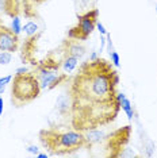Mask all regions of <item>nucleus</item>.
Here are the masks:
<instances>
[{
  "label": "nucleus",
  "instance_id": "nucleus-1",
  "mask_svg": "<svg viewBox=\"0 0 157 158\" xmlns=\"http://www.w3.org/2000/svg\"><path fill=\"white\" fill-rule=\"evenodd\" d=\"M118 85L119 74L112 62L99 57L81 64L69 87L72 128L84 132L112 123L121 111Z\"/></svg>",
  "mask_w": 157,
  "mask_h": 158
},
{
  "label": "nucleus",
  "instance_id": "nucleus-2",
  "mask_svg": "<svg viewBox=\"0 0 157 158\" xmlns=\"http://www.w3.org/2000/svg\"><path fill=\"white\" fill-rule=\"evenodd\" d=\"M39 141L52 156H66L87 147L83 131L44 128L39 131Z\"/></svg>",
  "mask_w": 157,
  "mask_h": 158
},
{
  "label": "nucleus",
  "instance_id": "nucleus-3",
  "mask_svg": "<svg viewBox=\"0 0 157 158\" xmlns=\"http://www.w3.org/2000/svg\"><path fill=\"white\" fill-rule=\"evenodd\" d=\"M41 95V85L34 72L15 74L11 84V102L15 107H23Z\"/></svg>",
  "mask_w": 157,
  "mask_h": 158
},
{
  "label": "nucleus",
  "instance_id": "nucleus-4",
  "mask_svg": "<svg viewBox=\"0 0 157 158\" xmlns=\"http://www.w3.org/2000/svg\"><path fill=\"white\" fill-rule=\"evenodd\" d=\"M61 68V61L56 57L54 52H50L45 58H42L35 65V76H37L41 89H53V84L57 80Z\"/></svg>",
  "mask_w": 157,
  "mask_h": 158
},
{
  "label": "nucleus",
  "instance_id": "nucleus-5",
  "mask_svg": "<svg viewBox=\"0 0 157 158\" xmlns=\"http://www.w3.org/2000/svg\"><path fill=\"white\" fill-rule=\"evenodd\" d=\"M99 10L92 8L83 14H77V24L68 30V38L76 41H87L96 28V22L99 20Z\"/></svg>",
  "mask_w": 157,
  "mask_h": 158
},
{
  "label": "nucleus",
  "instance_id": "nucleus-6",
  "mask_svg": "<svg viewBox=\"0 0 157 158\" xmlns=\"http://www.w3.org/2000/svg\"><path fill=\"white\" fill-rule=\"evenodd\" d=\"M131 136V126L127 124L118 130L112 131L106 138V157L117 158L119 157L121 152L127 146Z\"/></svg>",
  "mask_w": 157,
  "mask_h": 158
},
{
  "label": "nucleus",
  "instance_id": "nucleus-7",
  "mask_svg": "<svg viewBox=\"0 0 157 158\" xmlns=\"http://www.w3.org/2000/svg\"><path fill=\"white\" fill-rule=\"evenodd\" d=\"M42 35V31H39L33 37H27V39L22 44V53H20V58L23 64L28 62L31 65H37L39 60H37V49H38V41Z\"/></svg>",
  "mask_w": 157,
  "mask_h": 158
},
{
  "label": "nucleus",
  "instance_id": "nucleus-8",
  "mask_svg": "<svg viewBox=\"0 0 157 158\" xmlns=\"http://www.w3.org/2000/svg\"><path fill=\"white\" fill-rule=\"evenodd\" d=\"M19 48V35L12 31V28L0 23V52L15 53Z\"/></svg>",
  "mask_w": 157,
  "mask_h": 158
},
{
  "label": "nucleus",
  "instance_id": "nucleus-9",
  "mask_svg": "<svg viewBox=\"0 0 157 158\" xmlns=\"http://www.w3.org/2000/svg\"><path fill=\"white\" fill-rule=\"evenodd\" d=\"M60 50H61V54H69L73 56L76 58H83L87 53V48L81 44L80 41H76V39H69L66 38L65 41H62L61 46H60Z\"/></svg>",
  "mask_w": 157,
  "mask_h": 158
},
{
  "label": "nucleus",
  "instance_id": "nucleus-10",
  "mask_svg": "<svg viewBox=\"0 0 157 158\" xmlns=\"http://www.w3.org/2000/svg\"><path fill=\"white\" fill-rule=\"evenodd\" d=\"M56 111L62 116H70V110H72V102H70L69 95H60L56 100Z\"/></svg>",
  "mask_w": 157,
  "mask_h": 158
},
{
  "label": "nucleus",
  "instance_id": "nucleus-11",
  "mask_svg": "<svg viewBox=\"0 0 157 158\" xmlns=\"http://www.w3.org/2000/svg\"><path fill=\"white\" fill-rule=\"evenodd\" d=\"M46 0H23V6H22V12L23 15L31 19L38 15V8L41 4H44Z\"/></svg>",
  "mask_w": 157,
  "mask_h": 158
},
{
  "label": "nucleus",
  "instance_id": "nucleus-12",
  "mask_svg": "<svg viewBox=\"0 0 157 158\" xmlns=\"http://www.w3.org/2000/svg\"><path fill=\"white\" fill-rule=\"evenodd\" d=\"M22 6H23V0H3L4 14L8 15L10 18L19 16V14L22 12Z\"/></svg>",
  "mask_w": 157,
  "mask_h": 158
},
{
  "label": "nucleus",
  "instance_id": "nucleus-13",
  "mask_svg": "<svg viewBox=\"0 0 157 158\" xmlns=\"http://www.w3.org/2000/svg\"><path fill=\"white\" fill-rule=\"evenodd\" d=\"M84 136H85V141H87V147H91L95 143L100 142L103 138H106L104 131L99 130V128H91V130L84 131Z\"/></svg>",
  "mask_w": 157,
  "mask_h": 158
},
{
  "label": "nucleus",
  "instance_id": "nucleus-14",
  "mask_svg": "<svg viewBox=\"0 0 157 158\" xmlns=\"http://www.w3.org/2000/svg\"><path fill=\"white\" fill-rule=\"evenodd\" d=\"M117 99H118V102L121 103V110H123V112L127 115V119L131 120L134 118V111H133V106H131L130 100L127 99L126 95L122 92L117 93Z\"/></svg>",
  "mask_w": 157,
  "mask_h": 158
},
{
  "label": "nucleus",
  "instance_id": "nucleus-15",
  "mask_svg": "<svg viewBox=\"0 0 157 158\" xmlns=\"http://www.w3.org/2000/svg\"><path fill=\"white\" fill-rule=\"evenodd\" d=\"M62 58H61V66L65 73H70L76 69L77 64H78V58L73 56H69V54H61Z\"/></svg>",
  "mask_w": 157,
  "mask_h": 158
},
{
  "label": "nucleus",
  "instance_id": "nucleus-16",
  "mask_svg": "<svg viewBox=\"0 0 157 158\" xmlns=\"http://www.w3.org/2000/svg\"><path fill=\"white\" fill-rule=\"evenodd\" d=\"M96 2H98V0H73L74 6H76V8L78 11L77 14H83L85 11H90V10H92Z\"/></svg>",
  "mask_w": 157,
  "mask_h": 158
},
{
  "label": "nucleus",
  "instance_id": "nucleus-17",
  "mask_svg": "<svg viewBox=\"0 0 157 158\" xmlns=\"http://www.w3.org/2000/svg\"><path fill=\"white\" fill-rule=\"evenodd\" d=\"M22 31H24V34H26V37H33L37 33H39V27L38 24L33 22V20H30V22H27L24 26L22 27Z\"/></svg>",
  "mask_w": 157,
  "mask_h": 158
},
{
  "label": "nucleus",
  "instance_id": "nucleus-18",
  "mask_svg": "<svg viewBox=\"0 0 157 158\" xmlns=\"http://www.w3.org/2000/svg\"><path fill=\"white\" fill-rule=\"evenodd\" d=\"M22 23H20V18L19 16H14L12 18V23H11V28L12 31L15 33L16 35H19L20 33H22Z\"/></svg>",
  "mask_w": 157,
  "mask_h": 158
},
{
  "label": "nucleus",
  "instance_id": "nucleus-19",
  "mask_svg": "<svg viewBox=\"0 0 157 158\" xmlns=\"http://www.w3.org/2000/svg\"><path fill=\"white\" fill-rule=\"evenodd\" d=\"M12 61V53L10 52H2L0 53V65H7Z\"/></svg>",
  "mask_w": 157,
  "mask_h": 158
},
{
  "label": "nucleus",
  "instance_id": "nucleus-20",
  "mask_svg": "<svg viewBox=\"0 0 157 158\" xmlns=\"http://www.w3.org/2000/svg\"><path fill=\"white\" fill-rule=\"evenodd\" d=\"M119 157H122V158H125V157H138V154L134 152L131 147H125V149L121 152V154H119Z\"/></svg>",
  "mask_w": 157,
  "mask_h": 158
},
{
  "label": "nucleus",
  "instance_id": "nucleus-21",
  "mask_svg": "<svg viewBox=\"0 0 157 158\" xmlns=\"http://www.w3.org/2000/svg\"><path fill=\"white\" fill-rule=\"evenodd\" d=\"M110 58H111V62H112V65L115 68H118L121 65V57H119V54H118L115 50L110 53Z\"/></svg>",
  "mask_w": 157,
  "mask_h": 158
},
{
  "label": "nucleus",
  "instance_id": "nucleus-22",
  "mask_svg": "<svg viewBox=\"0 0 157 158\" xmlns=\"http://www.w3.org/2000/svg\"><path fill=\"white\" fill-rule=\"evenodd\" d=\"M145 150H146V156H148V157H152L153 154H155V145H153L152 141H146Z\"/></svg>",
  "mask_w": 157,
  "mask_h": 158
},
{
  "label": "nucleus",
  "instance_id": "nucleus-23",
  "mask_svg": "<svg viewBox=\"0 0 157 158\" xmlns=\"http://www.w3.org/2000/svg\"><path fill=\"white\" fill-rule=\"evenodd\" d=\"M12 74H8V76H4V77H0V84H3V85H7V84H10V82L12 81Z\"/></svg>",
  "mask_w": 157,
  "mask_h": 158
},
{
  "label": "nucleus",
  "instance_id": "nucleus-24",
  "mask_svg": "<svg viewBox=\"0 0 157 158\" xmlns=\"http://www.w3.org/2000/svg\"><path fill=\"white\" fill-rule=\"evenodd\" d=\"M96 28H98V31L99 33H100V35H106L107 34V30H106V27L103 26V23H100L98 20V22H96Z\"/></svg>",
  "mask_w": 157,
  "mask_h": 158
},
{
  "label": "nucleus",
  "instance_id": "nucleus-25",
  "mask_svg": "<svg viewBox=\"0 0 157 158\" xmlns=\"http://www.w3.org/2000/svg\"><path fill=\"white\" fill-rule=\"evenodd\" d=\"M104 48H106V35H100V49H99V54L104 50Z\"/></svg>",
  "mask_w": 157,
  "mask_h": 158
},
{
  "label": "nucleus",
  "instance_id": "nucleus-26",
  "mask_svg": "<svg viewBox=\"0 0 157 158\" xmlns=\"http://www.w3.org/2000/svg\"><path fill=\"white\" fill-rule=\"evenodd\" d=\"M27 152L30 153V154H34V156H37V154L39 153V150H38V147H37V146L31 145V146H28V147H27Z\"/></svg>",
  "mask_w": 157,
  "mask_h": 158
},
{
  "label": "nucleus",
  "instance_id": "nucleus-27",
  "mask_svg": "<svg viewBox=\"0 0 157 158\" xmlns=\"http://www.w3.org/2000/svg\"><path fill=\"white\" fill-rule=\"evenodd\" d=\"M27 72H28V69L26 66H20L15 70V74H24V73H27Z\"/></svg>",
  "mask_w": 157,
  "mask_h": 158
},
{
  "label": "nucleus",
  "instance_id": "nucleus-28",
  "mask_svg": "<svg viewBox=\"0 0 157 158\" xmlns=\"http://www.w3.org/2000/svg\"><path fill=\"white\" fill-rule=\"evenodd\" d=\"M96 58H99V53H98V52H92V53H91V56H90V58H88V60L94 61V60H96Z\"/></svg>",
  "mask_w": 157,
  "mask_h": 158
},
{
  "label": "nucleus",
  "instance_id": "nucleus-29",
  "mask_svg": "<svg viewBox=\"0 0 157 158\" xmlns=\"http://www.w3.org/2000/svg\"><path fill=\"white\" fill-rule=\"evenodd\" d=\"M37 157H38V158H48L49 156H48L46 153H38V154H37Z\"/></svg>",
  "mask_w": 157,
  "mask_h": 158
},
{
  "label": "nucleus",
  "instance_id": "nucleus-30",
  "mask_svg": "<svg viewBox=\"0 0 157 158\" xmlns=\"http://www.w3.org/2000/svg\"><path fill=\"white\" fill-rule=\"evenodd\" d=\"M3 98H0V116H2V114H3Z\"/></svg>",
  "mask_w": 157,
  "mask_h": 158
},
{
  "label": "nucleus",
  "instance_id": "nucleus-31",
  "mask_svg": "<svg viewBox=\"0 0 157 158\" xmlns=\"http://www.w3.org/2000/svg\"><path fill=\"white\" fill-rule=\"evenodd\" d=\"M6 91V85H3V84H0V95H3Z\"/></svg>",
  "mask_w": 157,
  "mask_h": 158
},
{
  "label": "nucleus",
  "instance_id": "nucleus-32",
  "mask_svg": "<svg viewBox=\"0 0 157 158\" xmlns=\"http://www.w3.org/2000/svg\"><path fill=\"white\" fill-rule=\"evenodd\" d=\"M156 12H157V4H156Z\"/></svg>",
  "mask_w": 157,
  "mask_h": 158
},
{
  "label": "nucleus",
  "instance_id": "nucleus-33",
  "mask_svg": "<svg viewBox=\"0 0 157 158\" xmlns=\"http://www.w3.org/2000/svg\"><path fill=\"white\" fill-rule=\"evenodd\" d=\"M0 23H2V22H0Z\"/></svg>",
  "mask_w": 157,
  "mask_h": 158
}]
</instances>
